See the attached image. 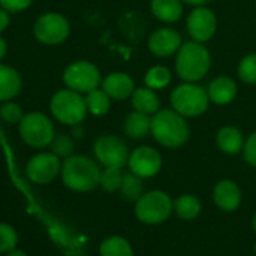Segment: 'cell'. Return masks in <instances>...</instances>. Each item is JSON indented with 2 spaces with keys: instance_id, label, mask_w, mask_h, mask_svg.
I'll return each mask as SVG.
<instances>
[{
  "instance_id": "1",
  "label": "cell",
  "mask_w": 256,
  "mask_h": 256,
  "mask_svg": "<svg viewBox=\"0 0 256 256\" xmlns=\"http://www.w3.org/2000/svg\"><path fill=\"white\" fill-rule=\"evenodd\" d=\"M151 134L166 148H180L190 138V128L176 110H158L151 118Z\"/></svg>"
},
{
  "instance_id": "2",
  "label": "cell",
  "mask_w": 256,
  "mask_h": 256,
  "mask_svg": "<svg viewBox=\"0 0 256 256\" xmlns=\"http://www.w3.org/2000/svg\"><path fill=\"white\" fill-rule=\"evenodd\" d=\"M64 184L77 193H86L100 186L101 169L96 162L86 156H71L62 163Z\"/></svg>"
},
{
  "instance_id": "3",
  "label": "cell",
  "mask_w": 256,
  "mask_h": 256,
  "mask_svg": "<svg viewBox=\"0 0 256 256\" xmlns=\"http://www.w3.org/2000/svg\"><path fill=\"white\" fill-rule=\"evenodd\" d=\"M211 66L210 52L202 46V42L190 41L181 46L176 54L175 68L178 76L184 82L194 83L205 77Z\"/></svg>"
},
{
  "instance_id": "4",
  "label": "cell",
  "mask_w": 256,
  "mask_h": 256,
  "mask_svg": "<svg viewBox=\"0 0 256 256\" xmlns=\"http://www.w3.org/2000/svg\"><path fill=\"white\" fill-rule=\"evenodd\" d=\"M50 110L56 120L64 125H77L82 124L88 113L86 100L82 94L66 88L58 90L50 100Z\"/></svg>"
},
{
  "instance_id": "5",
  "label": "cell",
  "mask_w": 256,
  "mask_h": 256,
  "mask_svg": "<svg viewBox=\"0 0 256 256\" xmlns=\"http://www.w3.org/2000/svg\"><path fill=\"white\" fill-rule=\"evenodd\" d=\"M18 132L23 142L36 150L50 146L56 136L52 119L41 112L26 113L18 124Z\"/></svg>"
},
{
  "instance_id": "6",
  "label": "cell",
  "mask_w": 256,
  "mask_h": 256,
  "mask_svg": "<svg viewBox=\"0 0 256 256\" xmlns=\"http://www.w3.org/2000/svg\"><path fill=\"white\" fill-rule=\"evenodd\" d=\"M170 102L172 108L181 113L184 118H193L206 112L210 96L202 86L186 82L184 84H180L174 89Z\"/></svg>"
},
{
  "instance_id": "7",
  "label": "cell",
  "mask_w": 256,
  "mask_h": 256,
  "mask_svg": "<svg viewBox=\"0 0 256 256\" xmlns=\"http://www.w3.org/2000/svg\"><path fill=\"white\" fill-rule=\"evenodd\" d=\"M174 210V202L169 194L162 190L144 193L134 206L136 217L145 224H160L166 222Z\"/></svg>"
},
{
  "instance_id": "8",
  "label": "cell",
  "mask_w": 256,
  "mask_h": 256,
  "mask_svg": "<svg viewBox=\"0 0 256 256\" xmlns=\"http://www.w3.org/2000/svg\"><path fill=\"white\" fill-rule=\"evenodd\" d=\"M64 83L78 94H88L101 84V74L92 62L76 60L64 71Z\"/></svg>"
},
{
  "instance_id": "9",
  "label": "cell",
  "mask_w": 256,
  "mask_h": 256,
  "mask_svg": "<svg viewBox=\"0 0 256 256\" xmlns=\"http://www.w3.org/2000/svg\"><path fill=\"white\" fill-rule=\"evenodd\" d=\"M34 35L46 46H58L68 38L70 23L62 14L46 12L35 22Z\"/></svg>"
},
{
  "instance_id": "10",
  "label": "cell",
  "mask_w": 256,
  "mask_h": 256,
  "mask_svg": "<svg viewBox=\"0 0 256 256\" xmlns=\"http://www.w3.org/2000/svg\"><path fill=\"white\" fill-rule=\"evenodd\" d=\"M94 154L100 164L104 168H124L128 163V148L126 144L114 136V134H104L98 138L94 144Z\"/></svg>"
},
{
  "instance_id": "11",
  "label": "cell",
  "mask_w": 256,
  "mask_h": 256,
  "mask_svg": "<svg viewBox=\"0 0 256 256\" xmlns=\"http://www.w3.org/2000/svg\"><path fill=\"white\" fill-rule=\"evenodd\" d=\"M62 170L60 158L54 152H40L26 164L28 178L35 184L52 182Z\"/></svg>"
},
{
  "instance_id": "12",
  "label": "cell",
  "mask_w": 256,
  "mask_h": 256,
  "mask_svg": "<svg viewBox=\"0 0 256 256\" xmlns=\"http://www.w3.org/2000/svg\"><path fill=\"white\" fill-rule=\"evenodd\" d=\"M128 166L140 178H152L162 170V156L152 146H139L128 157Z\"/></svg>"
},
{
  "instance_id": "13",
  "label": "cell",
  "mask_w": 256,
  "mask_h": 256,
  "mask_svg": "<svg viewBox=\"0 0 256 256\" xmlns=\"http://www.w3.org/2000/svg\"><path fill=\"white\" fill-rule=\"evenodd\" d=\"M187 29L193 41L206 42L208 40L212 38L217 29L216 14L206 6L194 8L187 18Z\"/></svg>"
},
{
  "instance_id": "14",
  "label": "cell",
  "mask_w": 256,
  "mask_h": 256,
  "mask_svg": "<svg viewBox=\"0 0 256 256\" xmlns=\"http://www.w3.org/2000/svg\"><path fill=\"white\" fill-rule=\"evenodd\" d=\"M181 46H182L181 35L170 28H162L156 30L148 40V47L151 53L158 58H168L178 53Z\"/></svg>"
},
{
  "instance_id": "15",
  "label": "cell",
  "mask_w": 256,
  "mask_h": 256,
  "mask_svg": "<svg viewBox=\"0 0 256 256\" xmlns=\"http://www.w3.org/2000/svg\"><path fill=\"white\" fill-rule=\"evenodd\" d=\"M212 198H214V204L222 211L232 212L241 204V190L234 181L223 180V181L216 184L214 192H212Z\"/></svg>"
},
{
  "instance_id": "16",
  "label": "cell",
  "mask_w": 256,
  "mask_h": 256,
  "mask_svg": "<svg viewBox=\"0 0 256 256\" xmlns=\"http://www.w3.org/2000/svg\"><path fill=\"white\" fill-rule=\"evenodd\" d=\"M102 90L112 100L132 98L134 92V82L125 72H112L101 82Z\"/></svg>"
},
{
  "instance_id": "17",
  "label": "cell",
  "mask_w": 256,
  "mask_h": 256,
  "mask_svg": "<svg viewBox=\"0 0 256 256\" xmlns=\"http://www.w3.org/2000/svg\"><path fill=\"white\" fill-rule=\"evenodd\" d=\"M22 90V77L10 65L0 64V102L11 101Z\"/></svg>"
},
{
  "instance_id": "18",
  "label": "cell",
  "mask_w": 256,
  "mask_h": 256,
  "mask_svg": "<svg viewBox=\"0 0 256 256\" xmlns=\"http://www.w3.org/2000/svg\"><path fill=\"white\" fill-rule=\"evenodd\" d=\"M208 96L210 101L218 106H226L232 102L236 96V84L229 77H217L208 86Z\"/></svg>"
},
{
  "instance_id": "19",
  "label": "cell",
  "mask_w": 256,
  "mask_h": 256,
  "mask_svg": "<svg viewBox=\"0 0 256 256\" xmlns=\"http://www.w3.org/2000/svg\"><path fill=\"white\" fill-rule=\"evenodd\" d=\"M216 142L220 151H223L224 154H230V156L238 154L244 148L242 134L235 126H223L222 130H218Z\"/></svg>"
},
{
  "instance_id": "20",
  "label": "cell",
  "mask_w": 256,
  "mask_h": 256,
  "mask_svg": "<svg viewBox=\"0 0 256 256\" xmlns=\"http://www.w3.org/2000/svg\"><path fill=\"white\" fill-rule=\"evenodd\" d=\"M124 130H125V134L128 138L142 139L151 132V119L146 113L134 110L125 118Z\"/></svg>"
},
{
  "instance_id": "21",
  "label": "cell",
  "mask_w": 256,
  "mask_h": 256,
  "mask_svg": "<svg viewBox=\"0 0 256 256\" xmlns=\"http://www.w3.org/2000/svg\"><path fill=\"white\" fill-rule=\"evenodd\" d=\"M152 14L164 23H175L182 16V0H152Z\"/></svg>"
},
{
  "instance_id": "22",
  "label": "cell",
  "mask_w": 256,
  "mask_h": 256,
  "mask_svg": "<svg viewBox=\"0 0 256 256\" xmlns=\"http://www.w3.org/2000/svg\"><path fill=\"white\" fill-rule=\"evenodd\" d=\"M132 104L134 110L146 113V114H154L160 110V100L154 89L145 86V88H138L134 89L132 95Z\"/></svg>"
},
{
  "instance_id": "23",
  "label": "cell",
  "mask_w": 256,
  "mask_h": 256,
  "mask_svg": "<svg viewBox=\"0 0 256 256\" xmlns=\"http://www.w3.org/2000/svg\"><path fill=\"white\" fill-rule=\"evenodd\" d=\"M100 256H134V252L132 244L125 238L119 235H113L101 242Z\"/></svg>"
},
{
  "instance_id": "24",
  "label": "cell",
  "mask_w": 256,
  "mask_h": 256,
  "mask_svg": "<svg viewBox=\"0 0 256 256\" xmlns=\"http://www.w3.org/2000/svg\"><path fill=\"white\" fill-rule=\"evenodd\" d=\"M174 210H175V212H176V216L180 218H182V220H194L200 214L202 205H200V202H199V199L196 196L182 194L174 202Z\"/></svg>"
},
{
  "instance_id": "25",
  "label": "cell",
  "mask_w": 256,
  "mask_h": 256,
  "mask_svg": "<svg viewBox=\"0 0 256 256\" xmlns=\"http://www.w3.org/2000/svg\"><path fill=\"white\" fill-rule=\"evenodd\" d=\"M120 196L126 200H138L144 194V182L142 178L133 172L130 174H124L122 176V184H120Z\"/></svg>"
},
{
  "instance_id": "26",
  "label": "cell",
  "mask_w": 256,
  "mask_h": 256,
  "mask_svg": "<svg viewBox=\"0 0 256 256\" xmlns=\"http://www.w3.org/2000/svg\"><path fill=\"white\" fill-rule=\"evenodd\" d=\"M86 106L88 112L94 116H102L110 110V96L102 89H94L86 94Z\"/></svg>"
},
{
  "instance_id": "27",
  "label": "cell",
  "mask_w": 256,
  "mask_h": 256,
  "mask_svg": "<svg viewBox=\"0 0 256 256\" xmlns=\"http://www.w3.org/2000/svg\"><path fill=\"white\" fill-rule=\"evenodd\" d=\"M172 80L170 71L166 66L157 65L152 66L146 74H145V84L151 89H164Z\"/></svg>"
},
{
  "instance_id": "28",
  "label": "cell",
  "mask_w": 256,
  "mask_h": 256,
  "mask_svg": "<svg viewBox=\"0 0 256 256\" xmlns=\"http://www.w3.org/2000/svg\"><path fill=\"white\" fill-rule=\"evenodd\" d=\"M122 176L120 168H104V170H101L100 186L107 193L118 192L122 184Z\"/></svg>"
},
{
  "instance_id": "29",
  "label": "cell",
  "mask_w": 256,
  "mask_h": 256,
  "mask_svg": "<svg viewBox=\"0 0 256 256\" xmlns=\"http://www.w3.org/2000/svg\"><path fill=\"white\" fill-rule=\"evenodd\" d=\"M238 77L247 84H256V53L241 59L238 65Z\"/></svg>"
},
{
  "instance_id": "30",
  "label": "cell",
  "mask_w": 256,
  "mask_h": 256,
  "mask_svg": "<svg viewBox=\"0 0 256 256\" xmlns=\"http://www.w3.org/2000/svg\"><path fill=\"white\" fill-rule=\"evenodd\" d=\"M18 242V235L16 229L8 224L0 222V253H10L17 247Z\"/></svg>"
},
{
  "instance_id": "31",
  "label": "cell",
  "mask_w": 256,
  "mask_h": 256,
  "mask_svg": "<svg viewBox=\"0 0 256 256\" xmlns=\"http://www.w3.org/2000/svg\"><path fill=\"white\" fill-rule=\"evenodd\" d=\"M50 146H52V152H54L59 158H68L72 156V151H74V142L66 134L54 136Z\"/></svg>"
},
{
  "instance_id": "32",
  "label": "cell",
  "mask_w": 256,
  "mask_h": 256,
  "mask_svg": "<svg viewBox=\"0 0 256 256\" xmlns=\"http://www.w3.org/2000/svg\"><path fill=\"white\" fill-rule=\"evenodd\" d=\"M23 116H24V113H23L22 106L12 100L5 101L4 106L0 107V118L8 124H20Z\"/></svg>"
},
{
  "instance_id": "33",
  "label": "cell",
  "mask_w": 256,
  "mask_h": 256,
  "mask_svg": "<svg viewBox=\"0 0 256 256\" xmlns=\"http://www.w3.org/2000/svg\"><path fill=\"white\" fill-rule=\"evenodd\" d=\"M242 151H244V158H246V162H247L250 166L256 168V132L252 133V134L248 136V139L244 142Z\"/></svg>"
},
{
  "instance_id": "34",
  "label": "cell",
  "mask_w": 256,
  "mask_h": 256,
  "mask_svg": "<svg viewBox=\"0 0 256 256\" xmlns=\"http://www.w3.org/2000/svg\"><path fill=\"white\" fill-rule=\"evenodd\" d=\"M32 4L34 0H0V6L11 14L26 11Z\"/></svg>"
},
{
  "instance_id": "35",
  "label": "cell",
  "mask_w": 256,
  "mask_h": 256,
  "mask_svg": "<svg viewBox=\"0 0 256 256\" xmlns=\"http://www.w3.org/2000/svg\"><path fill=\"white\" fill-rule=\"evenodd\" d=\"M11 12H8L6 10H4L2 6H0V34L5 32L11 23V17H10Z\"/></svg>"
},
{
  "instance_id": "36",
  "label": "cell",
  "mask_w": 256,
  "mask_h": 256,
  "mask_svg": "<svg viewBox=\"0 0 256 256\" xmlns=\"http://www.w3.org/2000/svg\"><path fill=\"white\" fill-rule=\"evenodd\" d=\"M72 136L76 139H82L83 138V126H82V124L72 125Z\"/></svg>"
},
{
  "instance_id": "37",
  "label": "cell",
  "mask_w": 256,
  "mask_h": 256,
  "mask_svg": "<svg viewBox=\"0 0 256 256\" xmlns=\"http://www.w3.org/2000/svg\"><path fill=\"white\" fill-rule=\"evenodd\" d=\"M6 53H8V44L2 36H0V60L6 56Z\"/></svg>"
},
{
  "instance_id": "38",
  "label": "cell",
  "mask_w": 256,
  "mask_h": 256,
  "mask_svg": "<svg viewBox=\"0 0 256 256\" xmlns=\"http://www.w3.org/2000/svg\"><path fill=\"white\" fill-rule=\"evenodd\" d=\"M182 2H186L188 5H193V6H205L210 0H182Z\"/></svg>"
},
{
  "instance_id": "39",
  "label": "cell",
  "mask_w": 256,
  "mask_h": 256,
  "mask_svg": "<svg viewBox=\"0 0 256 256\" xmlns=\"http://www.w3.org/2000/svg\"><path fill=\"white\" fill-rule=\"evenodd\" d=\"M8 256H28V253L24 252V250H22V248H14V250H11L10 253H8Z\"/></svg>"
},
{
  "instance_id": "40",
  "label": "cell",
  "mask_w": 256,
  "mask_h": 256,
  "mask_svg": "<svg viewBox=\"0 0 256 256\" xmlns=\"http://www.w3.org/2000/svg\"><path fill=\"white\" fill-rule=\"evenodd\" d=\"M253 230L256 232V212H254V216H253Z\"/></svg>"
}]
</instances>
